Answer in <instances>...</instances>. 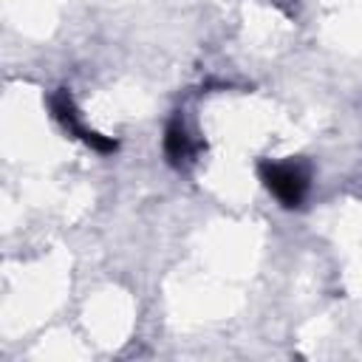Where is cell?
Segmentation results:
<instances>
[{
    "instance_id": "6da1fadb",
    "label": "cell",
    "mask_w": 362,
    "mask_h": 362,
    "mask_svg": "<svg viewBox=\"0 0 362 362\" xmlns=\"http://www.w3.org/2000/svg\"><path fill=\"white\" fill-rule=\"evenodd\" d=\"M260 178L283 206H300L308 192V167L303 161H266Z\"/></svg>"
},
{
    "instance_id": "7a4b0ae2",
    "label": "cell",
    "mask_w": 362,
    "mask_h": 362,
    "mask_svg": "<svg viewBox=\"0 0 362 362\" xmlns=\"http://www.w3.org/2000/svg\"><path fill=\"white\" fill-rule=\"evenodd\" d=\"M51 113H54V119L62 124V130H65L68 136L85 141L88 147H93V150H99V153H113V150H116V141H113V139H105V136H99V133H93V130H88V127L82 124L79 110H76V105H74V96H71L68 90H57V93L51 96Z\"/></svg>"
},
{
    "instance_id": "3957f363",
    "label": "cell",
    "mask_w": 362,
    "mask_h": 362,
    "mask_svg": "<svg viewBox=\"0 0 362 362\" xmlns=\"http://www.w3.org/2000/svg\"><path fill=\"white\" fill-rule=\"evenodd\" d=\"M164 153H167V158L173 161V164H189L192 158H195V153H198V141L189 136V130H187V124L181 122V119H173L170 124H167V133H164Z\"/></svg>"
}]
</instances>
